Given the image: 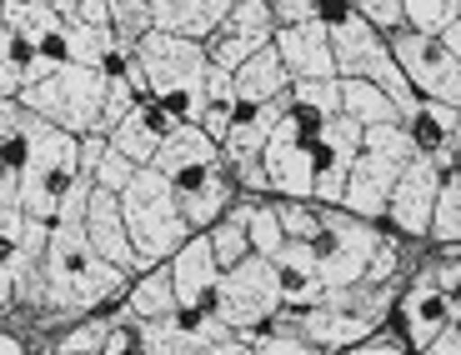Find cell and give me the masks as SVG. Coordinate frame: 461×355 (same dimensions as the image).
I'll return each instance as SVG.
<instances>
[{"instance_id":"cell-1","label":"cell","mask_w":461,"mask_h":355,"mask_svg":"<svg viewBox=\"0 0 461 355\" xmlns=\"http://www.w3.org/2000/svg\"><path fill=\"white\" fill-rule=\"evenodd\" d=\"M131 286L126 271H115L105 255H95V245L86 241L81 226L70 220H50L46 251L31 275L15 280V310H31L35 325L50 321H86L95 310H105L111 300H121Z\"/></svg>"},{"instance_id":"cell-2","label":"cell","mask_w":461,"mask_h":355,"mask_svg":"<svg viewBox=\"0 0 461 355\" xmlns=\"http://www.w3.org/2000/svg\"><path fill=\"white\" fill-rule=\"evenodd\" d=\"M206 70L211 60L201 40H181L166 31H140L131 40V85H136V95L161 105L176 126H196L201 105H206Z\"/></svg>"},{"instance_id":"cell-3","label":"cell","mask_w":461,"mask_h":355,"mask_svg":"<svg viewBox=\"0 0 461 355\" xmlns=\"http://www.w3.org/2000/svg\"><path fill=\"white\" fill-rule=\"evenodd\" d=\"M396 290L392 286H366V280H351L341 290H326L316 306L306 310H276V331H291L296 341H306L316 355L346 351V345L366 341L381 331L386 310H392Z\"/></svg>"},{"instance_id":"cell-4","label":"cell","mask_w":461,"mask_h":355,"mask_svg":"<svg viewBox=\"0 0 461 355\" xmlns=\"http://www.w3.org/2000/svg\"><path fill=\"white\" fill-rule=\"evenodd\" d=\"M15 171V206L25 210L31 220H56L60 200L70 195V185L81 181V140L66 136V130L46 126L41 115L25 120V140L21 155L11 161Z\"/></svg>"},{"instance_id":"cell-5","label":"cell","mask_w":461,"mask_h":355,"mask_svg":"<svg viewBox=\"0 0 461 355\" xmlns=\"http://www.w3.org/2000/svg\"><path fill=\"white\" fill-rule=\"evenodd\" d=\"M115 206H121V220H126V235H131V251H136L140 271L166 265L185 245V235H196V230L185 226L171 185L150 171V165L136 171V181L115 195Z\"/></svg>"},{"instance_id":"cell-6","label":"cell","mask_w":461,"mask_h":355,"mask_svg":"<svg viewBox=\"0 0 461 355\" xmlns=\"http://www.w3.org/2000/svg\"><path fill=\"white\" fill-rule=\"evenodd\" d=\"M416 150L411 140H406L402 120H386V126H366L361 130V155L351 161V171H346V185H341V206L346 216L357 220H371L376 226L381 216H386V195H392L396 175H402V165L411 161Z\"/></svg>"},{"instance_id":"cell-7","label":"cell","mask_w":461,"mask_h":355,"mask_svg":"<svg viewBox=\"0 0 461 355\" xmlns=\"http://www.w3.org/2000/svg\"><path fill=\"white\" fill-rule=\"evenodd\" d=\"M15 101L31 115H41L46 126L66 130V136H95L101 126V105H105V70H86V66H56L41 75L35 85H25Z\"/></svg>"},{"instance_id":"cell-8","label":"cell","mask_w":461,"mask_h":355,"mask_svg":"<svg viewBox=\"0 0 461 355\" xmlns=\"http://www.w3.org/2000/svg\"><path fill=\"white\" fill-rule=\"evenodd\" d=\"M331 66H336V81H371L396 105L402 120L421 105L416 91L406 85V75L396 70L392 50H386V35H376L357 11H346L341 21H331Z\"/></svg>"},{"instance_id":"cell-9","label":"cell","mask_w":461,"mask_h":355,"mask_svg":"<svg viewBox=\"0 0 461 355\" xmlns=\"http://www.w3.org/2000/svg\"><path fill=\"white\" fill-rule=\"evenodd\" d=\"M211 315L226 325L230 335H261L266 325L276 321L281 310V275L266 255H246V261L226 265L216 275V290H211Z\"/></svg>"},{"instance_id":"cell-10","label":"cell","mask_w":461,"mask_h":355,"mask_svg":"<svg viewBox=\"0 0 461 355\" xmlns=\"http://www.w3.org/2000/svg\"><path fill=\"white\" fill-rule=\"evenodd\" d=\"M396 70L406 75V85L416 91V101H437V105H456L461 101V60H456V40L441 35H421V31H396L386 35Z\"/></svg>"},{"instance_id":"cell-11","label":"cell","mask_w":461,"mask_h":355,"mask_svg":"<svg viewBox=\"0 0 461 355\" xmlns=\"http://www.w3.org/2000/svg\"><path fill=\"white\" fill-rule=\"evenodd\" d=\"M312 136H316V120H306L301 111L281 115V126L266 136L261 155H256V165L266 175V195H276V200H312V175H316Z\"/></svg>"},{"instance_id":"cell-12","label":"cell","mask_w":461,"mask_h":355,"mask_svg":"<svg viewBox=\"0 0 461 355\" xmlns=\"http://www.w3.org/2000/svg\"><path fill=\"white\" fill-rule=\"evenodd\" d=\"M357 155H361V126L357 120L331 115V120L316 126V136H312V161H316L312 200L316 206H341V185H346V171H351Z\"/></svg>"},{"instance_id":"cell-13","label":"cell","mask_w":461,"mask_h":355,"mask_svg":"<svg viewBox=\"0 0 461 355\" xmlns=\"http://www.w3.org/2000/svg\"><path fill=\"white\" fill-rule=\"evenodd\" d=\"M271 35H276V21L266 15L261 0H236L226 21L206 35V60L216 70H236L241 60H251L256 50L271 46Z\"/></svg>"},{"instance_id":"cell-14","label":"cell","mask_w":461,"mask_h":355,"mask_svg":"<svg viewBox=\"0 0 461 355\" xmlns=\"http://www.w3.org/2000/svg\"><path fill=\"white\" fill-rule=\"evenodd\" d=\"M441 191V171L427 161V155H411L396 175L392 195H386V216L396 235H411V241H427V220H431V200Z\"/></svg>"},{"instance_id":"cell-15","label":"cell","mask_w":461,"mask_h":355,"mask_svg":"<svg viewBox=\"0 0 461 355\" xmlns=\"http://www.w3.org/2000/svg\"><path fill=\"white\" fill-rule=\"evenodd\" d=\"M402 321H406V341H411L416 355L456 321V290L441 286L437 265H427V271L416 275V286L402 296Z\"/></svg>"},{"instance_id":"cell-16","label":"cell","mask_w":461,"mask_h":355,"mask_svg":"<svg viewBox=\"0 0 461 355\" xmlns=\"http://www.w3.org/2000/svg\"><path fill=\"white\" fill-rule=\"evenodd\" d=\"M166 185H171L176 206H181V216H185L191 230H211L221 220V210L236 200V185H230V175H226L221 161L196 165V171H181V175H171Z\"/></svg>"},{"instance_id":"cell-17","label":"cell","mask_w":461,"mask_h":355,"mask_svg":"<svg viewBox=\"0 0 461 355\" xmlns=\"http://www.w3.org/2000/svg\"><path fill=\"white\" fill-rule=\"evenodd\" d=\"M271 50L281 56L291 85L296 81H336L331 66V25L326 21H306V25H276Z\"/></svg>"},{"instance_id":"cell-18","label":"cell","mask_w":461,"mask_h":355,"mask_svg":"<svg viewBox=\"0 0 461 355\" xmlns=\"http://www.w3.org/2000/svg\"><path fill=\"white\" fill-rule=\"evenodd\" d=\"M216 335H226V325H221L211 310H176V315L136 325L140 355H196L201 345L216 341Z\"/></svg>"},{"instance_id":"cell-19","label":"cell","mask_w":461,"mask_h":355,"mask_svg":"<svg viewBox=\"0 0 461 355\" xmlns=\"http://www.w3.org/2000/svg\"><path fill=\"white\" fill-rule=\"evenodd\" d=\"M171 130H176L171 115H166L156 101H146V95H140V101L131 105V111L121 115V120H115L111 130H105V146L121 150V155H126V161L136 165V171H146L150 155L161 150V140L171 136Z\"/></svg>"},{"instance_id":"cell-20","label":"cell","mask_w":461,"mask_h":355,"mask_svg":"<svg viewBox=\"0 0 461 355\" xmlns=\"http://www.w3.org/2000/svg\"><path fill=\"white\" fill-rule=\"evenodd\" d=\"M81 230H86V241L95 245V255H105L115 271H126L131 280H136L140 261H136V251H131V235H126V220H121L115 195H105V191H95V185H91L86 210H81Z\"/></svg>"},{"instance_id":"cell-21","label":"cell","mask_w":461,"mask_h":355,"mask_svg":"<svg viewBox=\"0 0 461 355\" xmlns=\"http://www.w3.org/2000/svg\"><path fill=\"white\" fill-rule=\"evenodd\" d=\"M166 271H171V290H176V306L181 310H206L211 306V290H216V255H211V241L206 230H196V235H185V245L166 261Z\"/></svg>"},{"instance_id":"cell-22","label":"cell","mask_w":461,"mask_h":355,"mask_svg":"<svg viewBox=\"0 0 461 355\" xmlns=\"http://www.w3.org/2000/svg\"><path fill=\"white\" fill-rule=\"evenodd\" d=\"M406 140H411L416 155H427L441 175L456 171V105H437V101H421L411 115L402 120Z\"/></svg>"},{"instance_id":"cell-23","label":"cell","mask_w":461,"mask_h":355,"mask_svg":"<svg viewBox=\"0 0 461 355\" xmlns=\"http://www.w3.org/2000/svg\"><path fill=\"white\" fill-rule=\"evenodd\" d=\"M236 0H150V31L181 35V40H201L226 21V11Z\"/></svg>"},{"instance_id":"cell-24","label":"cell","mask_w":461,"mask_h":355,"mask_svg":"<svg viewBox=\"0 0 461 355\" xmlns=\"http://www.w3.org/2000/svg\"><path fill=\"white\" fill-rule=\"evenodd\" d=\"M46 235H50L46 220H31L25 210L0 206V265H11L15 280H21V275H31L35 265H41Z\"/></svg>"},{"instance_id":"cell-25","label":"cell","mask_w":461,"mask_h":355,"mask_svg":"<svg viewBox=\"0 0 461 355\" xmlns=\"http://www.w3.org/2000/svg\"><path fill=\"white\" fill-rule=\"evenodd\" d=\"M286 91H291V75L271 46L256 50L251 60H241V66L230 70V105H266Z\"/></svg>"},{"instance_id":"cell-26","label":"cell","mask_w":461,"mask_h":355,"mask_svg":"<svg viewBox=\"0 0 461 355\" xmlns=\"http://www.w3.org/2000/svg\"><path fill=\"white\" fill-rule=\"evenodd\" d=\"M0 25L15 31L25 46H35L46 60H56V40L66 31V21L50 11L46 0H0Z\"/></svg>"},{"instance_id":"cell-27","label":"cell","mask_w":461,"mask_h":355,"mask_svg":"<svg viewBox=\"0 0 461 355\" xmlns=\"http://www.w3.org/2000/svg\"><path fill=\"white\" fill-rule=\"evenodd\" d=\"M50 66H56V60H46L35 46H25L15 31L0 25V95H5V101H15L25 85H35Z\"/></svg>"},{"instance_id":"cell-28","label":"cell","mask_w":461,"mask_h":355,"mask_svg":"<svg viewBox=\"0 0 461 355\" xmlns=\"http://www.w3.org/2000/svg\"><path fill=\"white\" fill-rule=\"evenodd\" d=\"M176 290H171V271L166 265H150V271H140L136 280L126 286V315L131 321H161V315H176Z\"/></svg>"},{"instance_id":"cell-29","label":"cell","mask_w":461,"mask_h":355,"mask_svg":"<svg viewBox=\"0 0 461 355\" xmlns=\"http://www.w3.org/2000/svg\"><path fill=\"white\" fill-rule=\"evenodd\" d=\"M81 171L91 175V185L105 195H121L136 181V165H131L121 150L105 146V136H81Z\"/></svg>"},{"instance_id":"cell-30","label":"cell","mask_w":461,"mask_h":355,"mask_svg":"<svg viewBox=\"0 0 461 355\" xmlns=\"http://www.w3.org/2000/svg\"><path fill=\"white\" fill-rule=\"evenodd\" d=\"M256 195H236L226 210H221V220L206 230V241H211V255H216V265L226 271V265L246 261L251 255V241H246V210H251Z\"/></svg>"},{"instance_id":"cell-31","label":"cell","mask_w":461,"mask_h":355,"mask_svg":"<svg viewBox=\"0 0 461 355\" xmlns=\"http://www.w3.org/2000/svg\"><path fill=\"white\" fill-rule=\"evenodd\" d=\"M336 111H341L346 120H357L361 130H366V126H386V120H402L396 105L386 101L371 81H336Z\"/></svg>"},{"instance_id":"cell-32","label":"cell","mask_w":461,"mask_h":355,"mask_svg":"<svg viewBox=\"0 0 461 355\" xmlns=\"http://www.w3.org/2000/svg\"><path fill=\"white\" fill-rule=\"evenodd\" d=\"M126 310H95V315H86V321H70L66 331L50 341V351L46 355H101V345H105V335L115 331V321H121Z\"/></svg>"},{"instance_id":"cell-33","label":"cell","mask_w":461,"mask_h":355,"mask_svg":"<svg viewBox=\"0 0 461 355\" xmlns=\"http://www.w3.org/2000/svg\"><path fill=\"white\" fill-rule=\"evenodd\" d=\"M461 235V185H456V171L441 175V191L431 200V220H427V241L437 245H456Z\"/></svg>"},{"instance_id":"cell-34","label":"cell","mask_w":461,"mask_h":355,"mask_svg":"<svg viewBox=\"0 0 461 355\" xmlns=\"http://www.w3.org/2000/svg\"><path fill=\"white\" fill-rule=\"evenodd\" d=\"M246 241H251V255H271L286 245V235H281V220H276V200L271 195H256L251 210H246Z\"/></svg>"},{"instance_id":"cell-35","label":"cell","mask_w":461,"mask_h":355,"mask_svg":"<svg viewBox=\"0 0 461 355\" xmlns=\"http://www.w3.org/2000/svg\"><path fill=\"white\" fill-rule=\"evenodd\" d=\"M406 31L441 35L447 25H461V0H402Z\"/></svg>"},{"instance_id":"cell-36","label":"cell","mask_w":461,"mask_h":355,"mask_svg":"<svg viewBox=\"0 0 461 355\" xmlns=\"http://www.w3.org/2000/svg\"><path fill=\"white\" fill-rule=\"evenodd\" d=\"M140 95H136V85H131V75L126 70H115V75H105V105H101V126H95V136H105V130L121 120V115L136 105Z\"/></svg>"},{"instance_id":"cell-37","label":"cell","mask_w":461,"mask_h":355,"mask_svg":"<svg viewBox=\"0 0 461 355\" xmlns=\"http://www.w3.org/2000/svg\"><path fill=\"white\" fill-rule=\"evenodd\" d=\"M261 5L276 25H306V21L331 25V0H261Z\"/></svg>"},{"instance_id":"cell-38","label":"cell","mask_w":461,"mask_h":355,"mask_svg":"<svg viewBox=\"0 0 461 355\" xmlns=\"http://www.w3.org/2000/svg\"><path fill=\"white\" fill-rule=\"evenodd\" d=\"M25 120H31V111H25L21 101H5V95H0V155H5V161H15V155H21Z\"/></svg>"},{"instance_id":"cell-39","label":"cell","mask_w":461,"mask_h":355,"mask_svg":"<svg viewBox=\"0 0 461 355\" xmlns=\"http://www.w3.org/2000/svg\"><path fill=\"white\" fill-rule=\"evenodd\" d=\"M351 11L361 15V21L371 25L376 35H396L406 31V11H402V0H361V5H351Z\"/></svg>"},{"instance_id":"cell-40","label":"cell","mask_w":461,"mask_h":355,"mask_svg":"<svg viewBox=\"0 0 461 355\" xmlns=\"http://www.w3.org/2000/svg\"><path fill=\"white\" fill-rule=\"evenodd\" d=\"M251 355H316L306 341H296L291 331H276V325H266L261 335H251Z\"/></svg>"},{"instance_id":"cell-41","label":"cell","mask_w":461,"mask_h":355,"mask_svg":"<svg viewBox=\"0 0 461 355\" xmlns=\"http://www.w3.org/2000/svg\"><path fill=\"white\" fill-rule=\"evenodd\" d=\"M60 21H81V25H111L105 21V0H46Z\"/></svg>"},{"instance_id":"cell-42","label":"cell","mask_w":461,"mask_h":355,"mask_svg":"<svg viewBox=\"0 0 461 355\" xmlns=\"http://www.w3.org/2000/svg\"><path fill=\"white\" fill-rule=\"evenodd\" d=\"M101 355H140V341H136V321H131V315H121V321H115V331L105 335Z\"/></svg>"},{"instance_id":"cell-43","label":"cell","mask_w":461,"mask_h":355,"mask_svg":"<svg viewBox=\"0 0 461 355\" xmlns=\"http://www.w3.org/2000/svg\"><path fill=\"white\" fill-rule=\"evenodd\" d=\"M331 355H406V345L396 341V335L376 331V335H366V341H357V345H346V351H331Z\"/></svg>"},{"instance_id":"cell-44","label":"cell","mask_w":461,"mask_h":355,"mask_svg":"<svg viewBox=\"0 0 461 355\" xmlns=\"http://www.w3.org/2000/svg\"><path fill=\"white\" fill-rule=\"evenodd\" d=\"M196 126L206 130L211 140H226V130H230V105H201V115H196Z\"/></svg>"},{"instance_id":"cell-45","label":"cell","mask_w":461,"mask_h":355,"mask_svg":"<svg viewBox=\"0 0 461 355\" xmlns=\"http://www.w3.org/2000/svg\"><path fill=\"white\" fill-rule=\"evenodd\" d=\"M196 355H251V341H246V335H216V341H206L201 345Z\"/></svg>"},{"instance_id":"cell-46","label":"cell","mask_w":461,"mask_h":355,"mask_svg":"<svg viewBox=\"0 0 461 355\" xmlns=\"http://www.w3.org/2000/svg\"><path fill=\"white\" fill-rule=\"evenodd\" d=\"M206 105H230V70H206Z\"/></svg>"},{"instance_id":"cell-47","label":"cell","mask_w":461,"mask_h":355,"mask_svg":"<svg viewBox=\"0 0 461 355\" xmlns=\"http://www.w3.org/2000/svg\"><path fill=\"white\" fill-rule=\"evenodd\" d=\"M421 355H461V335H456V321H451L447 331H441V335H437V341H431V345H427V351H421Z\"/></svg>"},{"instance_id":"cell-48","label":"cell","mask_w":461,"mask_h":355,"mask_svg":"<svg viewBox=\"0 0 461 355\" xmlns=\"http://www.w3.org/2000/svg\"><path fill=\"white\" fill-rule=\"evenodd\" d=\"M11 310H15V271L0 265V315H11Z\"/></svg>"},{"instance_id":"cell-49","label":"cell","mask_w":461,"mask_h":355,"mask_svg":"<svg viewBox=\"0 0 461 355\" xmlns=\"http://www.w3.org/2000/svg\"><path fill=\"white\" fill-rule=\"evenodd\" d=\"M0 355H25V345H21V341H15V335H11V331H0Z\"/></svg>"},{"instance_id":"cell-50","label":"cell","mask_w":461,"mask_h":355,"mask_svg":"<svg viewBox=\"0 0 461 355\" xmlns=\"http://www.w3.org/2000/svg\"><path fill=\"white\" fill-rule=\"evenodd\" d=\"M0 175H5V155H0Z\"/></svg>"},{"instance_id":"cell-51","label":"cell","mask_w":461,"mask_h":355,"mask_svg":"<svg viewBox=\"0 0 461 355\" xmlns=\"http://www.w3.org/2000/svg\"><path fill=\"white\" fill-rule=\"evenodd\" d=\"M346 5H361V0H346Z\"/></svg>"}]
</instances>
